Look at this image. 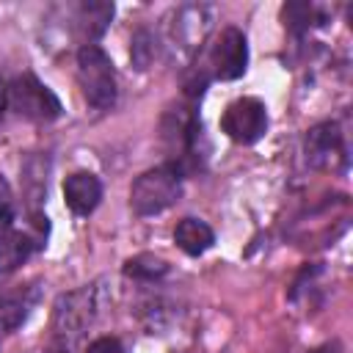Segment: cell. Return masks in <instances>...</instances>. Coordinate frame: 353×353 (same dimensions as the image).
Returning a JSON list of instances; mask_svg holds the SVG:
<instances>
[{
    "mask_svg": "<svg viewBox=\"0 0 353 353\" xmlns=\"http://www.w3.org/2000/svg\"><path fill=\"white\" fill-rule=\"evenodd\" d=\"M157 55V41L149 30H135L132 36V47H130V58L135 63V69H149V63Z\"/></svg>",
    "mask_w": 353,
    "mask_h": 353,
    "instance_id": "9a60e30c",
    "label": "cell"
},
{
    "mask_svg": "<svg viewBox=\"0 0 353 353\" xmlns=\"http://www.w3.org/2000/svg\"><path fill=\"white\" fill-rule=\"evenodd\" d=\"M97 290L94 287H80L74 292H66L58 298L55 312H52V331L61 342H74L97 317Z\"/></svg>",
    "mask_w": 353,
    "mask_h": 353,
    "instance_id": "277c9868",
    "label": "cell"
},
{
    "mask_svg": "<svg viewBox=\"0 0 353 353\" xmlns=\"http://www.w3.org/2000/svg\"><path fill=\"white\" fill-rule=\"evenodd\" d=\"M281 17H284V25L295 33H303L312 25H320V17H317L312 3H287L281 8Z\"/></svg>",
    "mask_w": 353,
    "mask_h": 353,
    "instance_id": "5bb4252c",
    "label": "cell"
},
{
    "mask_svg": "<svg viewBox=\"0 0 353 353\" xmlns=\"http://www.w3.org/2000/svg\"><path fill=\"white\" fill-rule=\"evenodd\" d=\"M14 229V210H11V199H0V237L8 234Z\"/></svg>",
    "mask_w": 353,
    "mask_h": 353,
    "instance_id": "e0dca14e",
    "label": "cell"
},
{
    "mask_svg": "<svg viewBox=\"0 0 353 353\" xmlns=\"http://www.w3.org/2000/svg\"><path fill=\"white\" fill-rule=\"evenodd\" d=\"M6 110H11L19 119L28 121H52L61 116V99L30 72L19 74L8 83V94H6Z\"/></svg>",
    "mask_w": 353,
    "mask_h": 353,
    "instance_id": "3957f363",
    "label": "cell"
},
{
    "mask_svg": "<svg viewBox=\"0 0 353 353\" xmlns=\"http://www.w3.org/2000/svg\"><path fill=\"white\" fill-rule=\"evenodd\" d=\"M182 196V171L174 163L143 171L130 188V207L135 215H157Z\"/></svg>",
    "mask_w": 353,
    "mask_h": 353,
    "instance_id": "6da1fadb",
    "label": "cell"
},
{
    "mask_svg": "<svg viewBox=\"0 0 353 353\" xmlns=\"http://www.w3.org/2000/svg\"><path fill=\"white\" fill-rule=\"evenodd\" d=\"M306 157L317 168H336V163L345 165V138L336 121H323L306 132Z\"/></svg>",
    "mask_w": 353,
    "mask_h": 353,
    "instance_id": "52a82bcc",
    "label": "cell"
},
{
    "mask_svg": "<svg viewBox=\"0 0 353 353\" xmlns=\"http://www.w3.org/2000/svg\"><path fill=\"white\" fill-rule=\"evenodd\" d=\"M85 353H124V350H121L119 339H113V336H99V339H94V342L85 347Z\"/></svg>",
    "mask_w": 353,
    "mask_h": 353,
    "instance_id": "2e32d148",
    "label": "cell"
},
{
    "mask_svg": "<svg viewBox=\"0 0 353 353\" xmlns=\"http://www.w3.org/2000/svg\"><path fill=\"white\" fill-rule=\"evenodd\" d=\"M44 245V234H33V232H17L11 229L8 234L0 237V276L17 270L36 248Z\"/></svg>",
    "mask_w": 353,
    "mask_h": 353,
    "instance_id": "9c48e42d",
    "label": "cell"
},
{
    "mask_svg": "<svg viewBox=\"0 0 353 353\" xmlns=\"http://www.w3.org/2000/svg\"><path fill=\"white\" fill-rule=\"evenodd\" d=\"M168 273V262L154 256V254H138L124 262V276L138 279V281H154Z\"/></svg>",
    "mask_w": 353,
    "mask_h": 353,
    "instance_id": "4fadbf2b",
    "label": "cell"
},
{
    "mask_svg": "<svg viewBox=\"0 0 353 353\" xmlns=\"http://www.w3.org/2000/svg\"><path fill=\"white\" fill-rule=\"evenodd\" d=\"M210 66L218 80H237L248 66V41L240 28H223L210 50Z\"/></svg>",
    "mask_w": 353,
    "mask_h": 353,
    "instance_id": "8992f818",
    "label": "cell"
},
{
    "mask_svg": "<svg viewBox=\"0 0 353 353\" xmlns=\"http://www.w3.org/2000/svg\"><path fill=\"white\" fill-rule=\"evenodd\" d=\"M174 243L188 254V256H201L204 251L212 248L215 243V232L199 221V218H182L174 229Z\"/></svg>",
    "mask_w": 353,
    "mask_h": 353,
    "instance_id": "8fae6325",
    "label": "cell"
},
{
    "mask_svg": "<svg viewBox=\"0 0 353 353\" xmlns=\"http://www.w3.org/2000/svg\"><path fill=\"white\" fill-rule=\"evenodd\" d=\"M72 19H74V30L80 33V39H85V44H94V39H99L108 22L113 19V3H102V0L77 3Z\"/></svg>",
    "mask_w": 353,
    "mask_h": 353,
    "instance_id": "30bf717a",
    "label": "cell"
},
{
    "mask_svg": "<svg viewBox=\"0 0 353 353\" xmlns=\"http://www.w3.org/2000/svg\"><path fill=\"white\" fill-rule=\"evenodd\" d=\"M77 83L83 91V99L97 108L108 110L116 102V72L108 58V52L97 44H83L77 50Z\"/></svg>",
    "mask_w": 353,
    "mask_h": 353,
    "instance_id": "7a4b0ae2",
    "label": "cell"
},
{
    "mask_svg": "<svg viewBox=\"0 0 353 353\" xmlns=\"http://www.w3.org/2000/svg\"><path fill=\"white\" fill-rule=\"evenodd\" d=\"M102 199V182L91 171H74L63 179V201L74 215H91Z\"/></svg>",
    "mask_w": 353,
    "mask_h": 353,
    "instance_id": "ba28073f",
    "label": "cell"
},
{
    "mask_svg": "<svg viewBox=\"0 0 353 353\" xmlns=\"http://www.w3.org/2000/svg\"><path fill=\"white\" fill-rule=\"evenodd\" d=\"M6 94H8V83H6V77H3V72H0V116H3V110H6Z\"/></svg>",
    "mask_w": 353,
    "mask_h": 353,
    "instance_id": "ac0fdd59",
    "label": "cell"
},
{
    "mask_svg": "<svg viewBox=\"0 0 353 353\" xmlns=\"http://www.w3.org/2000/svg\"><path fill=\"white\" fill-rule=\"evenodd\" d=\"M221 130L234 141V143H256L268 132V108L256 97H240L226 105L221 116Z\"/></svg>",
    "mask_w": 353,
    "mask_h": 353,
    "instance_id": "5b68a950",
    "label": "cell"
},
{
    "mask_svg": "<svg viewBox=\"0 0 353 353\" xmlns=\"http://www.w3.org/2000/svg\"><path fill=\"white\" fill-rule=\"evenodd\" d=\"M33 301H36V295L28 292V290L3 292V295H0V331H3V334L17 331V328L25 323V317H28Z\"/></svg>",
    "mask_w": 353,
    "mask_h": 353,
    "instance_id": "7c38bea8",
    "label": "cell"
},
{
    "mask_svg": "<svg viewBox=\"0 0 353 353\" xmlns=\"http://www.w3.org/2000/svg\"><path fill=\"white\" fill-rule=\"evenodd\" d=\"M312 353H342V347H339L336 342H328V345H320V347H314Z\"/></svg>",
    "mask_w": 353,
    "mask_h": 353,
    "instance_id": "d6986e66",
    "label": "cell"
}]
</instances>
